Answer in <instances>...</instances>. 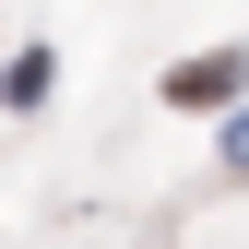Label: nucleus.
<instances>
[{
    "instance_id": "1",
    "label": "nucleus",
    "mask_w": 249,
    "mask_h": 249,
    "mask_svg": "<svg viewBox=\"0 0 249 249\" xmlns=\"http://www.w3.org/2000/svg\"><path fill=\"white\" fill-rule=\"evenodd\" d=\"M237 83H249V59H237V48H213V59H178V71H166V95H178V107H226Z\"/></svg>"
},
{
    "instance_id": "2",
    "label": "nucleus",
    "mask_w": 249,
    "mask_h": 249,
    "mask_svg": "<svg viewBox=\"0 0 249 249\" xmlns=\"http://www.w3.org/2000/svg\"><path fill=\"white\" fill-rule=\"evenodd\" d=\"M226 166H249V107H237V119H226Z\"/></svg>"
}]
</instances>
